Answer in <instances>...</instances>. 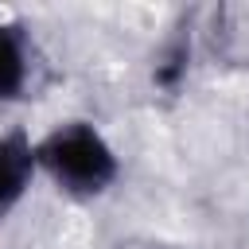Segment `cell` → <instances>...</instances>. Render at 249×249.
Listing matches in <instances>:
<instances>
[{"instance_id": "cell-5", "label": "cell", "mask_w": 249, "mask_h": 249, "mask_svg": "<svg viewBox=\"0 0 249 249\" xmlns=\"http://www.w3.org/2000/svg\"><path fill=\"white\" fill-rule=\"evenodd\" d=\"M198 54V31L191 23H179L160 47H156V58H152V89L160 93H179L187 86V74H191V62Z\"/></svg>"}, {"instance_id": "cell-1", "label": "cell", "mask_w": 249, "mask_h": 249, "mask_svg": "<svg viewBox=\"0 0 249 249\" xmlns=\"http://www.w3.org/2000/svg\"><path fill=\"white\" fill-rule=\"evenodd\" d=\"M39 179H47L58 195L74 202L105 198L121 183V152L117 144L86 117H70L35 136Z\"/></svg>"}, {"instance_id": "cell-4", "label": "cell", "mask_w": 249, "mask_h": 249, "mask_svg": "<svg viewBox=\"0 0 249 249\" xmlns=\"http://www.w3.org/2000/svg\"><path fill=\"white\" fill-rule=\"evenodd\" d=\"M198 51L218 58L222 66H249V12L245 8H218L214 19L198 31Z\"/></svg>"}, {"instance_id": "cell-2", "label": "cell", "mask_w": 249, "mask_h": 249, "mask_svg": "<svg viewBox=\"0 0 249 249\" xmlns=\"http://www.w3.org/2000/svg\"><path fill=\"white\" fill-rule=\"evenodd\" d=\"M35 179H39L35 136L27 128H4L0 132V222L19 210Z\"/></svg>"}, {"instance_id": "cell-3", "label": "cell", "mask_w": 249, "mask_h": 249, "mask_svg": "<svg viewBox=\"0 0 249 249\" xmlns=\"http://www.w3.org/2000/svg\"><path fill=\"white\" fill-rule=\"evenodd\" d=\"M35 43L23 23L0 19V105H16L35 86Z\"/></svg>"}, {"instance_id": "cell-6", "label": "cell", "mask_w": 249, "mask_h": 249, "mask_svg": "<svg viewBox=\"0 0 249 249\" xmlns=\"http://www.w3.org/2000/svg\"><path fill=\"white\" fill-rule=\"evenodd\" d=\"M117 249H179V245H167V241H128V245H117Z\"/></svg>"}]
</instances>
